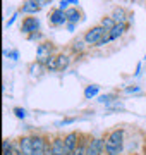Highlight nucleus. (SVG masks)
<instances>
[{"mask_svg":"<svg viewBox=\"0 0 146 155\" xmlns=\"http://www.w3.org/2000/svg\"><path fill=\"white\" fill-rule=\"evenodd\" d=\"M45 67L46 71H59V54H53L48 57L45 62Z\"/></svg>","mask_w":146,"mask_h":155,"instance_id":"nucleus-15","label":"nucleus"},{"mask_svg":"<svg viewBox=\"0 0 146 155\" xmlns=\"http://www.w3.org/2000/svg\"><path fill=\"white\" fill-rule=\"evenodd\" d=\"M43 155H53V153H52V141L48 143V147L45 148V153H43Z\"/></svg>","mask_w":146,"mask_h":155,"instance_id":"nucleus-25","label":"nucleus"},{"mask_svg":"<svg viewBox=\"0 0 146 155\" xmlns=\"http://www.w3.org/2000/svg\"><path fill=\"white\" fill-rule=\"evenodd\" d=\"M52 153L53 155H69L67 150H65L64 136H60V134H53V138H52Z\"/></svg>","mask_w":146,"mask_h":155,"instance_id":"nucleus-11","label":"nucleus"},{"mask_svg":"<svg viewBox=\"0 0 146 155\" xmlns=\"http://www.w3.org/2000/svg\"><path fill=\"white\" fill-rule=\"evenodd\" d=\"M14 114H16V117H19V119H24V117H26V110L21 109V107H14Z\"/></svg>","mask_w":146,"mask_h":155,"instance_id":"nucleus-23","label":"nucleus"},{"mask_svg":"<svg viewBox=\"0 0 146 155\" xmlns=\"http://www.w3.org/2000/svg\"><path fill=\"white\" fill-rule=\"evenodd\" d=\"M65 17H67V22H71V24H79L84 19V14L79 7H69L65 11Z\"/></svg>","mask_w":146,"mask_h":155,"instance_id":"nucleus-12","label":"nucleus"},{"mask_svg":"<svg viewBox=\"0 0 146 155\" xmlns=\"http://www.w3.org/2000/svg\"><path fill=\"white\" fill-rule=\"evenodd\" d=\"M79 138H81V133H78V131H69L67 134H64V143H65V150L69 155L76 152L79 145Z\"/></svg>","mask_w":146,"mask_h":155,"instance_id":"nucleus-8","label":"nucleus"},{"mask_svg":"<svg viewBox=\"0 0 146 155\" xmlns=\"http://www.w3.org/2000/svg\"><path fill=\"white\" fill-rule=\"evenodd\" d=\"M40 2H41V5H46V4H50L52 0H40Z\"/></svg>","mask_w":146,"mask_h":155,"instance_id":"nucleus-30","label":"nucleus"},{"mask_svg":"<svg viewBox=\"0 0 146 155\" xmlns=\"http://www.w3.org/2000/svg\"><path fill=\"white\" fill-rule=\"evenodd\" d=\"M34 31H40V19L34 16H28L24 17L21 22V33L24 35H31Z\"/></svg>","mask_w":146,"mask_h":155,"instance_id":"nucleus-7","label":"nucleus"},{"mask_svg":"<svg viewBox=\"0 0 146 155\" xmlns=\"http://www.w3.org/2000/svg\"><path fill=\"white\" fill-rule=\"evenodd\" d=\"M17 143H19V148L23 152V155H36L33 148V141H31V134H23L17 138Z\"/></svg>","mask_w":146,"mask_h":155,"instance_id":"nucleus-10","label":"nucleus"},{"mask_svg":"<svg viewBox=\"0 0 146 155\" xmlns=\"http://www.w3.org/2000/svg\"><path fill=\"white\" fill-rule=\"evenodd\" d=\"M48 24L52 28H60L64 24H67V17H65V12L60 11L59 7L52 9L50 14H48Z\"/></svg>","mask_w":146,"mask_h":155,"instance_id":"nucleus-5","label":"nucleus"},{"mask_svg":"<svg viewBox=\"0 0 146 155\" xmlns=\"http://www.w3.org/2000/svg\"><path fill=\"white\" fill-rule=\"evenodd\" d=\"M107 31H108V29H105L101 24H96V26L90 28L84 35H83V40L86 41V45H88V47H96V45L100 43V40L103 38V35L107 33Z\"/></svg>","mask_w":146,"mask_h":155,"instance_id":"nucleus-2","label":"nucleus"},{"mask_svg":"<svg viewBox=\"0 0 146 155\" xmlns=\"http://www.w3.org/2000/svg\"><path fill=\"white\" fill-rule=\"evenodd\" d=\"M41 38H43V35L40 33V31H34V33L28 35V40H29V41H34V40H41Z\"/></svg>","mask_w":146,"mask_h":155,"instance_id":"nucleus-24","label":"nucleus"},{"mask_svg":"<svg viewBox=\"0 0 146 155\" xmlns=\"http://www.w3.org/2000/svg\"><path fill=\"white\" fill-rule=\"evenodd\" d=\"M69 4H71V7H79V0H69Z\"/></svg>","mask_w":146,"mask_h":155,"instance_id":"nucleus-27","label":"nucleus"},{"mask_svg":"<svg viewBox=\"0 0 146 155\" xmlns=\"http://www.w3.org/2000/svg\"><path fill=\"white\" fill-rule=\"evenodd\" d=\"M129 155H139V153H129Z\"/></svg>","mask_w":146,"mask_h":155,"instance_id":"nucleus-32","label":"nucleus"},{"mask_svg":"<svg viewBox=\"0 0 146 155\" xmlns=\"http://www.w3.org/2000/svg\"><path fill=\"white\" fill-rule=\"evenodd\" d=\"M110 16H112V19L115 21V24H129L127 21H129V16H131V14L125 11L124 7H115Z\"/></svg>","mask_w":146,"mask_h":155,"instance_id":"nucleus-13","label":"nucleus"},{"mask_svg":"<svg viewBox=\"0 0 146 155\" xmlns=\"http://www.w3.org/2000/svg\"><path fill=\"white\" fill-rule=\"evenodd\" d=\"M41 2L40 0H23V5L19 9V12L23 14H28V16H33V14H38L41 11Z\"/></svg>","mask_w":146,"mask_h":155,"instance_id":"nucleus-9","label":"nucleus"},{"mask_svg":"<svg viewBox=\"0 0 146 155\" xmlns=\"http://www.w3.org/2000/svg\"><path fill=\"white\" fill-rule=\"evenodd\" d=\"M122 155H124V153H122Z\"/></svg>","mask_w":146,"mask_h":155,"instance_id":"nucleus-33","label":"nucleus"},{"mask_svg":"<svg viewBox=\"0 0 146 155\" xmlns=\"http://www.w3.org/2000/svg\"><path fill=\"white\" fill-rule=\"evenodd\" d=\"M2 155H14V141L9 138H4L2 141Z\"/></svg>","mask_w":146,"mask_h":155,"instance_id":"nucleus-16","label":"nucleus"},{"mask_svg":"<svg viewBox=\"0 0 146 155\" xmlns=\"http://www.w3.org/2000/svg\"><path fill=\"white\" fill-rule=\"evenodd\" d=\"M69 66H71V55L59 54V71H65Z\"/></svg>","mask_w":146,"mask_h":155,"instance_id":"nucleus-17","label":"nucleus"},{"mask_svg":"<svg viewBox=\"0 0 146 155\" xmlns=\"http://www.w3.org/2000/svg\"><path fill=\"white\" fill-rule=\"evenodd\" d=\"M71 122H74V119H65V121H62L60 124H71Z\"/></svg>","mask_w":146,"mask_h":155,"instance_id":"nucleus-28","label":"nucleus"},{"mask_svg":"<svg viewBox=\"0 0 146 155\" xmlns=\"http://www.w3.org/2000/svg\"><path fill=\"white\" fill-rule=\"evenodd\" d=\"M105 152V138H93L91 136L86 147V155H103Z\"/></svg>","mask_w":146,"mask_h":155,"instance_id":"nucleus-6","label":"nucleus"},{"mask_svg":"<svg viewBox=\"0 0 146 155\" xmlns=\"http://www.w3.org/2000/svg\"><path fill=\"white\" fill-rule=\"evenodd\" d=\"M98 91H100V86H96V84L86 86V90H84V98H91V97H95Z\"/></svg>","mask_w":146,"mask_h":155,"instance_id":"nucleus-21","label":"nucleus"},{"mask_svg":"<svg viewBox=\"0 0 146 155\" xmlns=\"http://www.w3.org/2000/svg\"><path fill=\"white\" fill-rule=\"evenodd\" d=\"M125 143V131L124 127H115L105 134V153L107 155H122Z\"/></svg>","mask_w":146,"mask_h":155,"instance_id":"nucleus-1","label":"nucleus"},{"mask_svg":"<svg viewBox=\"0 0 146 155\" xmlns=\"http://www.w3.org/2000/svg\"><path fill=\"white\" fill-rule=\"evenodd\" d=\"M100 24H101V26H103L105 29H108V31H110V29L115 26V21L112 19V16H105V17H101Z\"/></svg>","mask_w":146,"mask_h":155,"instance_id":"nucleus-19","label":"nucleus"},{"mask_svg":"<svg viewBox=\"0 0 146 155\" xmlns=\"http://www.w3.org/2000/svg\"><path fill=\"white\" fill-rule=\"evenodd\" d=\"M112 98H115V95H100V97H98V102H100V104H108Z\"/></svg>","mask_w":146,"mask_h":155,"instance_id":"nucleus-22","label":"nucleus"},{"mask_svg":"<svg viewBox=\"0 0 146 155\" xmlns=\"http://www.w3.org/2000/svg\"><path fill=\"white\" fill-rule=\"evenodd\" d=\"M84 45H86L84 40H76V41H72V45H71V50H72L74 54H81V52L84 50Z\"/></svg>","mask_w":146,"mask_h":155,"instance_id":"nucleus-18","label":"nucleus"},{"mask_svg":"<svg viewBox=\"0 0 146 155\" xmlns=\"http://www.w3.org/2000/svg\"><path fill=\"white\" fill-rule=\"evenodd\" d=\"M53 52H55V45L52 43V41H48V40L40 41L38 48H36V61L41 62V64H45L46 59L50 55H53Z\"/></svg>","mask_w":146,"mask_h":155,"instance_id":"nucleus-3","label":"nucleus"},{"mask_svg":"<svg viewBox=\"0 0 146 155\" xmlns=\"http://www.w3.org/2000/svg\"><path fill=\"white\" fill-rule=\"evenodd\" d=\"M43 69H46V67H45V64H41V62H38V61H36V62H33V64L29 66V72H31L33 76H34V74H40V72L43 71Z\"/></svg>","mask_w":146,"mask_h":155,"instance_id":"nucleus-20","label":"nucleus"},{"mask_svg":"<svg viewBox=\"0 0 146 155\" xmlns=\"http://www.w3.org/2000/svg\"><path fill=\"white\" fill-rule=\"evenodd\" d=\"M31 141H33V148L36 155H43L45 153V148L50 143V138L46 136L45 133H33L31 134Z\"/></svg>","mask_w":146,"mask_h":155,"instance_id":"nucleus-4","label":"nucleus"},{"mask_svg":"<svg viewBox=\"0 0 146 155\" xmlns=\"http://www.w3.org/2000/svg\"><path fill=\"white\" fill-rule=\"evenodd\" d=\"M127 29H129V24H115V26L108 31V33H110V40L113 41V40L120 38V36H122Z\"/></svg>","mask_w":146,"mask_h":155,"instance_id":"nucleus-14","label":"nucleus"},{"mask_svg":"<svg viewBox=\"0 0 146 155\" xmlns=\"http://www.w3.org/2000/svg\"><path fill=\"white\" fill-rule=\"evenodd\" d=\"M127 93H134V91H139V86H132V88H125Z\"/></svg>","mask_w":146,"mask_h":155,"instance_id":"nucleus-26","label":"nucleus"},{"mask_svg":"<svg viewBox=\"0 0 146 155\" xmlns=\"http://www.w3.org/2000/svg\"><path fill=\"white\" fill-rule=\"evenodd\" d=\"M71 155H78V153H76V152H72V153H71Z\"/></svg>","mask_w":146,"mask_h":155,"instance_id":"nucleus-31","label":"nucleus"},{"mask_svg":"<svg viewBox=\"0 0 146 155\" xmlns=\"http://www.w3.org/2000/svg\"><path fill=\"white\" fill-rule=\"evenodd\" d=\"M67 28H69V29H71V31H72V29H74V28H76V24H71V22H67Z\"/></svg>","mask_w":146,"mask_h":155,"instance_id":"nucleus-29","label":"nucleus"}]
</instances>
